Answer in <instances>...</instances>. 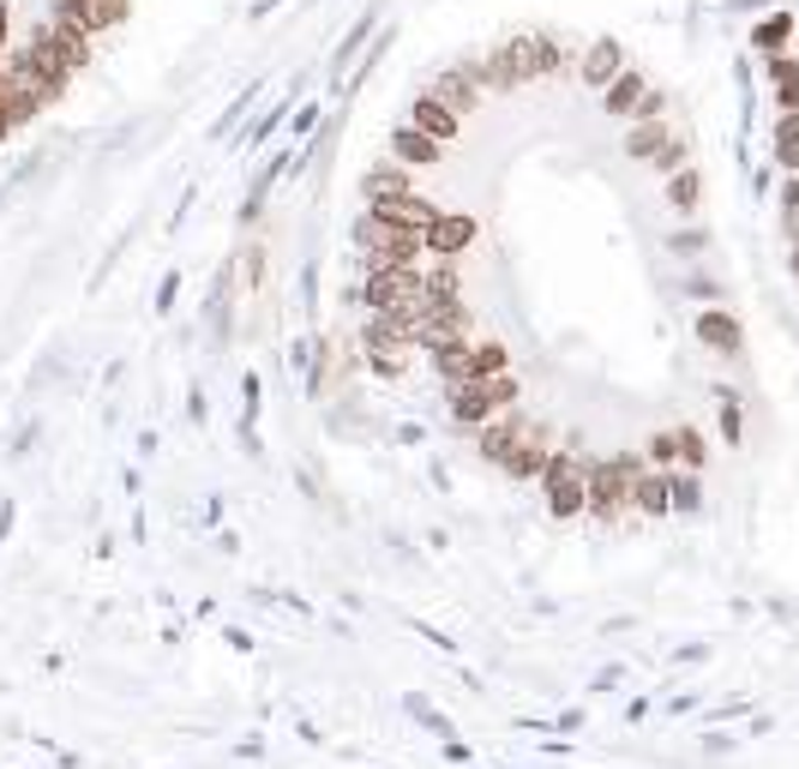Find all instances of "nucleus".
Segmentation results:
<instances>
[{"label":"nucleus","mask_w":799,"mask_h":769,"mask_svg":"<svg viewBox=\"0 0 799 769\" xmlns=\"http://www.w3.org/2000/svg\"><path fill=\"white\" fill-rule=\"evenodd\" d=\"M355 241L367 247V271H391V265H421L428 259V229H397V223H373L360 216L355 223Z\"/></svg>","instance_id":"nucleus-1"},{"label":"nucleus","mask_w":799,"mask_h":769,"mask_svg":"<svg viewBox=\"0 0 799 769\" xmlns=\"http://www.w3.org/2000/svg\"><path fill=\"white\" fill-rule=\"evenodd\" d=\"M776 163H781L788 175H799V109H788V114L776 121Z\"/></svg>","instance_id":"nucleus-25"},{"label":"nucleus","mask_w":799,"mask_h":769,"mask_svg":"<svg viewBox=\"0 0 799 769\" xmlns=\"http://www.w3.org/2000/svg\"><path fill=\"white\" fill-rule=\"evenodd\" d=\"M788 271L799 277V235H794V253H788Z\"/></svg>","instance_id":"nucleus-41"},{"label":"nucleus","mask_w":799,"mask_h":769,"mask_svg":"<svg viewBox=\"0 0 799 769\" xmlns=\"http://www.w3.org/2000/svg\"><path fill=\"white\" fill-rule=\"evenodd\" d=\"M764 67H769V85H776V109L788 114V109H799V55H764Z\"/></svg>","instance_id":"nucleus-20"},{"label":"nucleus","mask_w":799,"mask_h":769,"mask_svg":"<svg viewBox=\"0 0 799 769\" xmlns=\"http://www.w3.org/2000/svg\"><path fill=\"white\" fill-rule=\"evenodd\" d=\"M547 727H565V734H577V727H584V710H565L559 722H547Z\"/></svg>","instance_id":"nucleus-39"},{"label":"nucleus","mask_w":799,"mask_h":769,"mask_svg":"<svg viewBox=\"0 0 799 769\" xmlns=\"http://www.w3.org/2000/svg\"><path fill=\"white\" fill-rule=\"evenodd\" d=\"M788 36H794V12H769V19L752 31V48H764V55H781V48H788Z\"/></svg>","instance_id":"nucleus-24"},{"label":"nucleus","mask_w":799,"mask_h":769,"mask_svg":"<svg viewBox=\"0 0 799 769\" xmlns=\"http://www.w3.org/2000/svg\"><path fill=\"white\" fill-rule=\"evenodd\" d=\"M523 433H530V427H523V415H518V409H499L493 421H481V427H475V452H481L487 464H506V457L518 452V439H523Z\"/></svg>","instance_id":"nucleus-7"},{"label":"nucleus","mask_w":799,"mask_h":769,"mask_svg":"<svg viewBox=\"0 0 799 769\" xmlns=\"http://www.w3.org/2000/svg\"><path fill=\"white\" fill-rule=\"evenodd\" d=\"M553 452H559V445H553V433L547 427H530L518 439V452H511L499 469H506L511 481H541V476H547V464H553Z\"/></svg>","instance_id":"nucleus-6"},{"label":"nucleus","mask_w":799,"mask_h":769,"mask_svg":"<svg viewBox=\"0 0 799 769\" xmlns=\"http://www.w3.org/2000/svg\"><path fill=\"white\" fill-rule=\"evenodd\" d=\"M48 19L85 24V31L97 36V31H109V24L126 19V0H55V7H48Z\"/></svg>","instance_id":"nucleus-11"},{"label":"nucleus","mask_w":799,"mask_h":769,"mask_svg":"<svg viewBox=\"0 0 799 769\" xmlns=\"http://www.w3.org/2000/svg\"><path fill=\"white\" fill-rule=\"evenodd\" d=\"M674 126H667V114H662V121H631V133H625V157H637V163H650L655 157V151H667V145H674Z\"/></svg>","instance_id":"nucleus-19"},{"label":"nucleus","mask_w":799,"mask_h":769,"mask_svg":"<svg viewBox=\"0 0 799 769\" xmlns=\"http://www.w3.org/2000/svg\"><path fill=\"white\" fill-rule=\"evenodd\" d=\"M409 187H415V169H409V163H373V169H367V199H373V192H409Z\"/></svg>","instance_id":"nucleus-23"},{"label":"nucleus","mask_w":799,"mask_h":769,"mask_svg":"<svg viewBox=\"0 0 799 769\" xmlns=\"http://www.w3.org/2000/svg\"><path fill=\"white\" fill-rule=\"evenodd\" d=\"M703 247H710L703 229H679V235H667V253H674V259H698Z\"/></svg>","instance_id":"nucleus-31"},{"label":"nucleus","mask_w":799,"mask_h":769,"mask_svg":"<svg viewBox=\"0 0 799 769\" xmlns=\"http://www.w3.org/2000/svg\"><path fill=\"white\" fill-rule=\"evenodd\" d=\"M428 247L440 253V259H457L463 247H475V216H451V211H440V223L428 229Z\"/></svg>","instance_id":"nucleus-18"},{"label":"nucleus","mask_w":799,"mask_h":769,"mask_svg":"<svg viewBox=\"0 0 799 769\" xmlns=\"http://www.w3.org/2000/svg\"><path fill=\"white\" fill-rule=\"evenodd\" d=\"M643 91H650V79H643L637 67H625L613 85H601V114H613V121H631V109H637Z\"/></svg>","instance_id":"nucleus-17"},{"label":"nucleus","mask_w":799,"mask_h":769,"mask_svg":"<svg viewBox=\"0 0 799 769\" xmlns=\"http://www.w3.org/2000/svg\"><path fill=\"white\" fill-rule=\"evenodd\" d=\"M403 715H409V722H415V727H428V734L440 739V746H445V739H457V727H451V715L440 710V703H428V698H421V691H409V698H403Z\"/></svg>","instance_id":"nucleus-21"},{"label":"nucleus","mask_w":799,"mask_h":769,"mask_svg":"<svg viewBox=\"0 0 799 769\" xmlns=\"http://www.w3.org/2000/svg\"><path fill=\"white\" fill-rule=\"evenodd\" d=\"M698 343L733 361V355L745 349V331H740V319H733L728 307H703V313H698Z\"/></svg>","instance_id":"nucleus-12"},{"label":"nucleus","mask_w":799,"mask_h":769,"mask_svg":"<svg viewBox=\"0 0 799 769\" xmlns=\"http://www.w3.org/2000/svg\"><path fill=\"white\" fill-rule=\"evenodd\" d=\"M674 511H703V481H698V469H674Z\"/></svg>","instance_id":"nucleus-28"},{"label":"nucleus","mask_w":799,"mask_h":769,"mask_svg":"<svg viewBox=\"0 0 799 769\" xmlns=\"http://www.w3.org/2000/svg\"><path fill=\"white\" fill-rule=\"evenodd\" d=\"M409 126H421V133H433L440 145H451V138H463V114L451 109L445 97H433V91H421L415 102H409Z\"/></svg>","instance_id":"nucleus-10"},{"label":"nucleus","mask_w":799,"mask_h":769,"mask_svg":"<svg viewBox=\"0 0 799 769\" xmlns=\"http://www.w3.org/2000/svg\"><path fill=\"white\" fill-rule=\"evenodd\" d=\"M662 114H667V91H655V85H650V91L637 97V109H631V121H662Z\"/></svg>","instance_id":"nucleus-35"},{"label":"nucleus","mask_w":799,"mask_h":769,"mask_svg":"<svg viewBox=\"0 0 799 769\" xmlns=\"http://www.w3.org/2000/svg\"><path fill=\"white\" fill-rule=\"evenodd\" d=\"M0 55H7V7H0Z\"/></svg>","instance_id":"nucleus-42"},{"label":"nucleus","mask_w":799,"mask_h":769,"mask_svg":"<svg viewBox=\"0 0 799 769\" xmlns=\"http://www.w3.org/2000/svg\"><path fill=\"white\" fill-rule=\"evenodd\" d=\"M650 464L655 469H674L679 464V433H650Z\"/></svg>","instance_id":"nucleus-33"},{"label":"nucleus","mask_w":799,"mask_h":769,"mask_svg":"<svg viewBox=\"0 0 799 769\" xmlns=\"http://www.w3.org/2000/svg\"><path fill=\"white\" fill-rule=\"evenodd\" d=\"M475 73H481V85L493 97H511L530 85V73H523V60L511 55V48H493V55H475Z\"/></svg>","instance_id":"nucleus-13"},{"label":"nucleus","mask_w":799,"mask_h":769,"mask_svg":"<svg viewBox=\"0 0 799 769\" xmlns=\"http://www.w3.org/2000/svg\"><path fill=\"white\" fill-rule=\"evenodd\" d=\"M385 151H391L397 163H409V169H440V163H445V145H440V138L421 133V126H409V121L397 126L391 138H385Z\"/></svg>","instance_id":"nucleus-9"},{"label":"nucleus","mask_w":799,"mask_h":769,"mask_svg":"<svg viewBox=\"0 0 799 769\" xmlns=\"http://www.w3.org/2000/svg\"><path fill=\"white\" fill-rule=\"evenodd\" d=\"M451 415H457L463 427H481V421H493V415H499V403H493V391H487V379H463V384H451Z\"/></svg>","instance_id":"nucleus-15"},{"label":"nucleus","mask_w":799,"mask_h":769,"mask_svg":"<svg viewBox=\"0 0 799 769\" xmlns=\"http://www.w3.org/2000/svg\"><path fill=\"white\" fill-rule=\"evenodd\" d=\"M493 374H511L506 343H475L469 349V379H493Z\"/></svg>","instance_id":"nucleus-26"},{"label":"nucleus","mask_w":799,"mask_h":769,"mask_svg":"<svg viewBox=\"0 0 799 769\" xmlns=\"http://www.w3.org/2000/svg\"><path fill=\"white\" fill-rule=\"evenodd\" d=\"M620 679H625V668H601L589 686H596V691H620Z\"/></svg>","instance_id":"nucleus-37"},{"label":"nucleus","mask_w":799,"mask_h":769,"mask_svg":"<svg viewBox=\"0 0 799 769\" xmlns=\"http://www.w3.org/2000/svg\"><path fill=\"white\" fill-rule=\"evenodd\" d=\"M686 157H691V145H686V138H674V145H667V151H655V157H650V169L667 181V175H674V169H686Z\"/></svg>","instance_id":"nucleus-32"},{"label":"nucleus","mask_w":799,"mask_h":769,"mask_svg":"<svg viewBox=\"0 0 799 769\" xmlns=\"http://www.w3.org/2000/svg\"><path fill=\"white\" fill-rule=\"evenodd\" d=\"M12 517H19V505H12V499H0V542H7V530H12Z\"/></svg>","instance_id":"nucleus-40"},{"label":"nucleus","mask_w":799,"mask_h":769,"mask_svg":"<svg viewBox=\"0 0 799 769\" xmlns=\"http://www.w3.org/2000/svg\"><path fill=\"white\" fill-rule=\"evenodd\" d=\"M674 433H679V464H686V469H703V464H710V439H703L698 427H674Z\"/></svg>","instance_id":"nucleus-30"},{"label":"nucleus","mask_w":799,"mask_h":769,"mask_svg":"<svg viewBox=\"0 0 799 769\" xmlns=\"http://www.w3.org/2000/svg\"><path fill=\"white\" fill-rule=\"evenodd\" d=\"M541 493H547V511L559 523L584 517L589 511V464H577V452H553L547 476H541Z\"/></svg>","instance_id":"nucleus-3"},{"label":"nucleus","mask_w":799,"mask_h":769,"mask_svg":"<svg viewBox=\"0 0 799 769\" xmlns=\"http://www.w3.org/2000/svg\"><path fill=\"white\" fill-rule=\"evenodd\" d=\"M409 355H415V349H367V367L379 379H403L409 374Z\"/></svg>","instance_id":"nucleus-29"},{"label":"nucleus","mask_w":799,"mask_h":769,"mask_svg":"<svg viewBox=\"0 0 799 769\" xmlns=\"http://www.w3.org/2000/svg\"><path fill=\"white\" fill-rule=\"evenodd\" d=\"M259 277H265V247H253V253H247V283L259 289Z\"/></svg>","instance_id":"nucleus-38"},{"label":"nucleus","mask_w":799,"mask_h":769,"mask_svg":"<svg viewBox=\"0 0 799 769\" xmlns=\"http://www.w3.org/2000/svg\"><path fill=\"white\" fill-rule=\"evenodd\" d=\"M698 199H703V175L691 169V163H686V169H674V175H667V211L691 216V211H698Z\"/></svg>","instance_id":"nucleus-22"},{"label":"nucleus","mask_w":799,"mask_h":769,"mask_svg":"<svg viewBox=\"0 0 799 769\" xmlns=\"http://www.w3.org/2000/svg\"><path fill=\"white\" fill-rule=\"evenodd\" d=\"M433 97H445L457 114H475V109H481L487 85H481V73H475V60H457V67H445L440 79H433Z\"/></svg>","instance_id":"nucleus-8"},{"label":"nucleus","mask_w":799,"mask_h":769,"mask_svg":"<svg viewBox=\"0 0 799 769\" xmlns=\"http://www.w3.org/2000/svg\"><path fill=\"white\" fill-rule=\"evenodd\" d=\"M715 397H721V445H745V415H740L733 384H715Z\"/></svg>","instance_id":"nucleus-27"},{"label":"nucleus","mask_w":799,"mask_h":769,"mask_svg":"<svg viewBox=\"0 0 799 769\" xmlns=\"http://www.w3.org/2000/svg\"><path fill=\"white\" fill-rule=\"evenodd\" d=\"M625 73V48L613 43V36H601V43H589V55L577 60V79L589 85V91H601V85H613Z\"/></svg>","instance_id":"nucleus-14"},{"label":"nucleus","mask_w":799,"mask_h":769,"mask_svg":"<svg viewBox=\"0 0 799 769\" xmlns=\"http://www.w3.org/2000/svg\"><path fill=\"white\" fill-rule=\"evenodd\" d=\"M643 464L637 457H608V464H589V517L613 523L631 505V487H637Z\"/></svg>","instance_id":"nucleus-2"},{"label":"nucleus","mask_w":799,"mask_h":769,"mask_svg":"<svg viewBox=\"0 0 799 769\" xmlns=\"http://www.w3.org/2000/svg\"><path fill=\"white\" fill-rule=\"evenodd\" d=\"M781 229H788V235H799V175H788V181H781Z\"/></svg>","instance_id":"nucleus-34"},{"label":"nucleus","mask_w":799,"mask_h":769,"mask_svg":"<svg viewBox=\"0 0 799 769\" xmlns=\"http://www.w3.org/2000/svg\"><path fill=\"white\" fill-rule=\"evenodd\" d=\"M355 294L367 301V313H385V307H409L415 294H428V277L421 265H391V271H373Z\"/></svg>","instance_id":"nucleus-5"},{"label":"nucleus","mask_w":799,"mask_h":769,"mask_svg":"<svg viewBox=\"0 0 799 769\" xmlns=\"http://www.w3.org/2000/svg\"><path fill=\"white\" fill-rule=\"evenodd\" d=\"M686 294H691V301H721V283H715V277H691V283H686Z\"/></svg>","instance_id":"nucleus-36"},{"label":"nucleus","mask_w":799,"mask_h":769,"mask_svg":"<svg viewBox=\"0 0 799 769\" xmlns=\"http://www.w3.org/2000/svg\"><path fill=\"white\" fill-rule=\"evenodd\" d=\"M631 505H637L643 517H667V511H674V469H650V476H637Z\"/></svg>","instance_id":"nucleus-16"},{"label":"nucleus","mask_w":799,"mask_h":769,"mask_svg":"<svg viewBox=\"0 0 799 769\" xmlns=\"http://www.w3.org/2000/svg\"><path fill=\"white\" fill-rule=\"evenodd\" d=\"M367 216H373V223H397V229H433V223H440V199H428L421 187H409V192H373Z\"/></svg>","instance_id":"nucleus-4"}]
</instances>
